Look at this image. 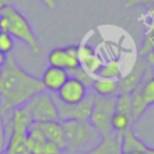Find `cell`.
I'll return each mask as SVG.
<instances>
[{
  "mask_svg": "<svg viewBox=\"0 0 154 154\" xmlns=\"http://www.w3.org/2000/svg\"><path fill=\"white\" fill-rule=\"evenodd\" d=\"M149 67V64L147 63V60L143 57L137 55V59L135 61V64L132 65V67L130 69V71L123 76L118 82H119V93H131L143 79L147 69Z\"/></svg>",
  "mask_w": 154,
  "mask_h": 154,
  "instance_id": "9c48e42d",
  "label": "cell"
},
{
  "mask_svg": "<svg viewBox=\"0 0 154 154\" xmlns=\"http://www.w3.org/2000/svg\"><path fill=\"white\" fill-rule=\"evenodd\" d=\"M131 94V120L137 122L147 111L148 106L143 100L141 91V83L130 93Z\"/></svg>",
  "mask_w": 154,
  "mask_h": 154,
  "instance_id": "2e32d148",
  "label": "cell"
},
{
  "mask_svg": "<svg viewBox=\"0 0 154 154\" xmlns=\"http://www.w3.org/2000/svg\"><path fill=\"white\" fill-rule=\"evenodd\" d=\"M48 10H55L58 7V1L57 0H40Z\"/></svg>",
  "mask_w": 154,
  "mask_h": 154,
  "instance_id": "484cf974",
  "label": "cell"
},
{
  "mask_svg": "<svg viewBox=\"0 0 154 154\" xmlns=\"http://www.w3.org/2000/svg\"><path fill=\"white\" fill-rule=\"evenodd\" d=\"M67 73H69L70 77H73V78H77L78 81H81L88 88L91 87V84H93V82L95 79V76H93L89 72H87L82 66H78V67H76L73 70H70V71H67Z\"/></svg>",
  "mask_w": 154,
  "mask_h": 154,
  "instance_id": "44dd1931",
  "label": "cell"
},
{
  "mask_svg": "<svg viewBox=\"0 0 154 154\" xmlns=\"http://www.w3.org/2000/svg\"><path fill=\"white\" fill-rule=\"evenodd\" d=\"M58 100L65 105H76L84 100L89 94V88L77 78L70 77L57 91Z\"/></svg>",
  "mask_w": 154,
  "mask_h": 154,
  "instance_id": "ba28073f",
  "label": "cell"
},
{
  "mask_svg": "<svg viewBox=\"0 0 154 154\" xmlns=\"http://www.w3.org/2000/svg\"><path fill=\"white\" fill-rule=\"evenodd\" d=\"M124 154H154V148L150 147V149L146 152H134V153H124Z\"/></svg>",
  "mask_w": 154,
  "mask_h": 154,
  "instance_id": "f1b7e54d",
  "label": "cell"
},
{
  "mask_svg": "<svg viewBox=\"0 0 154 154\" xmlns=\"http://www.w3.org/2000/svg\"><path fill=\"white\" fill-rule=\"evenodd\" d=\"M1 108H2V101H1V97H0V113H1Z\"/></svg>",
  "mask_w": 154,
  "mask_h": 154,
  "instance_id": "4dcf8cb0",
  "label": "cell"
},
{
  "mask_svg": "<svg viewBox=\"0 0 154 154\" xmlns=\"http://www.w3.org/2000/svg\"><path fill=\"white\" fill-rule=\"evenodd\" d=\"M78 57H79V65L93 76H95L97 73V71L101 69V66L105 63L102 60V58L100 55H97L96 51L88 43L79 46Z\"/></svg>",
  "mask_w": 154,
  "mask_h": 154,
  "instance_id": "30bf717a",
  "label": "cell"
},
{
  "mask_svg": "<svg viewBox=\"0 0 154 154\" xmlns=\"http://www.w3.org/2000/svg\"><path fill=\"white\" fill-rule=\"evenodd\" d=\"M116 96H99L95 94V101L89 122L96 129V131L103 136L112 132L111 119L114 114Z\"/></svg>",
  "mask_w": 154,
  "mask_h": 154,
  "instance_id": "5b68a950",
  "label": "cell"
},
{
  "mask_svg": "<svg viewBox=\"0 0 154 154\" xmlns=\"http://www.w3.org/2000/svg\"><path fill=\"white\" fill-rule=\"evenodd\" d=\"M122 149L124 154L134 152H146L150 149V147L144 143V141H142L131 128H129L122 134Z\"/></svg>",
  "mask_w": 154,
  "mask_h": 154,
  "instance_id": "5bb4252c",
  "label": "cell"
},
{
  "mask_svg": "<svg viewBox=\"0 0 154 154\" xmlns=\"http://www.w3.org/2000/svg\"><path fill=\"white\" fill-rule=\"evenodd\" d=\"M30 111L34 123L59 120V111L57 100L46 90L35 95L31 100L25 103Z\"/></svg>",
  "mask_w": 154,
  "mask_h": 154,
  "instance_id": "277c9868",
  "label": "cell"
},
{
  "mask_svg": "<svg viewBox=\"0 0 154 154\" xmlns=\"http://www.w3.org/2000/svg\"><path fill=\"white\" fill-rule=\"evenodd\" d=\"M99 78H106V79H116L119 81L123 77L120 65L117 60H109L107 63H103L101 69L95 75Z\"/></svg>",
  "mask_w": 154,
  "mask_h": 154,
  "instance_id": "ac0fdd59",
  "label": "cell"
},
{
  "mask_svg": "<svg viewBox=\"0 0 154 154\" xmlns=\"http://www.w3.org/2000/svg\"><path fill=\"white\" fill-rule=\"evenodd\" d=\"M131 123H132V120L130 117L114 112V114L112 116V119H111V128L113 131L123 134L125 130H128L130 128Z\"/></svg>",
  "mask_w": 154,
  "mask_h": 154,
  "instance_id": "ffe728a7",
  "label": "cell"
},
{
  "mask_svg": "<svg viewBox=\"0 0 154 154\" xmlns=\"http://www.w3.org/2000/svg\"><path fill=\"white\" fill-rule=\"evenodd\" d=\"M95 101V94L89 93L84 100L76 105H65L57 99L59 118L63 120H89Z\"/></svg>",
  "mask_w": 154,
  "mask_h": 154,
  "instance_id": "8992f818",
  "label": "cell"
},
{
  "mask_svg": "<svg viewBox=\"0 0 154 154\" xmlns=\"http://www.w3.org/2000/svg\"><path fill=\"white\" fill-rule=\"evenodd\" d=\"M152 52H154V26L146 34L144 40L140 47L138 55L144 58L147 54H149Z\"/></svg>",
  "mask_w": 154,
  "mask_h": 154,
  "instance_id": "7402d4cb",
  "label": "cell"
},
{
  "mask_svg": "<svg viewBox=\"0 0 154 154\" xmlns=\"http://www.w3.org/2000/svg\"><path fill=\"white\" fill-rule=\"evenodd\" d=\"M0 31L8 32L13 38L26 45L34 53H40L38 38L26 17L13 5L0 12Z\"/></svg>",
  "mask_w": 154,
  "mask_h": 154,
  "instance_id": "7a4b0ae2",
  "label": "cell"
},
{
  "mask_svg": "<svg viewBox=\"0 0 154 154\" xmlns=\"http://www.w3.org/2000/svg\"><path fill=\"white\" fill-rule=\"evenodd\" d=\"M12 1H13V0H0V12H1L5 7L12 5Z\"/></svg>",
  "mask_w": 154,
  "mask_h": 154,
  "instance_id": "83f0119b",
  "label": "cell"
},
{
  "mask_svg": "<svg viewBox=\"0 0 154 154\" xmlns=\"http://www.w3.org/2000/svg\"><path fill=\"white\" fill-rule=\"evenodd\" d=\"M141 91L148 107L154 105V69L149 65L141 82Z\"/></svg>",
  "mask_w": 154,
  "mask_h": 154,
  "instance_id": "e0dca14e",
  "label": "cell"
},
{
  "mask_svg": "<svg viewBox=\"0 0 154 154\" xmlns=\"http://www.w3.org/2000/svg\"><path fill=\"white\" fill-rule=\"evenodd\" d=\"M0 123H1V117H0Z\"/></svg>",
  "mask_w": 154,
  "mask_h": 154,
  "instance_id": "1f68e13d",
  "label": "cell"
},
{
  "mask_svg": "<svg viewBox=\"0 0 154 154\" xmlns=\"http://www.w3.org/2000/svg\"><path fill=\"white\" fill-rule=\"evenodd\" d=\"M144 59L147 60V63L154 69V52H152V53H149V54H147L146 57H144Z\"/></svg>",
  "mask_w": 154,
  "mask_h": 154,
  "instance_id": "4316f807",
  "label": "cell"
},
{
  "mask_svg": "<svg viewBox=\"0 0 154 154\" xmlns=\"http://www.w3.org/2000/svg\"><path fill=\"white\" fill-rule=\"evenodd\" d=\"M67 78H69V73L66 70L54 67V66H48L43 71L40 79L45 87V90L57 93L63 87V84L67 81Z\"/></svg>",
  "mask_w": 154,
  "mask_h": 154,
  "instance_id": "7c38bea8",
  "label": "cell"
},
{
  "mask_svg": "<svg viewBox=\"0 0 154 154\" xmlns=\"http://www.w3.org/2000/svg\"><path fill=\"white\" fill-rule=\"evenodd\" d=\"M114 111L117 113H122L131 118V94L129 93L117 94L114 101Z\"/></svg>",
  "mask_w": 154,
  "mask_h": 154,
  "instance_id": "d6986e66",
  "label": "cell"
},
{
  "mask_svg": "<svg viewBox=\"0 0 154 154\" xmlns=\"http://www.w3.org/2000/svg\"><path fill=\"white\" fill-rule=\"evenodd\" d=\"M87 154H123L122 134L112 131L101 136L99 143Z\"/></svg>",
  "mask_w": 154,
  "mask_h": 154,
  "instance_id": "8fae6325",
  "label": "cell"
},
{
  "mask_svg": "<svg viewBox=\"0 0 154 154\" xmlns=\"http://www.w3.org/2000/svg\"><path fill=\"white\" fill-rule=\"evenodd\" d=\"M78 48L77 45H70L65 47H55L53 48L47 57L49 66L64 69L66 71L73 70L79 65V57H78Z\"/></svg>",
  "mask_w": 154,
  "mask_h": 154,
  "instance_id": "52a82bcc",
  "label": "cell"
},
{
  "mask_svg": "<svg viewBox=\"0 0 154 154\" xmlns=\"http://www.w3.org/2000/svg\"><path fill=\"white\" fill-rule=\"evenodd\" d=\"M7 146V135L5 132V129L2 126V120L0 123V154H2Z\"/></svg>",
  "mask_w": 154,
  "mask_h": 154,
  "instance_id": "d4e9b609",
  "label": "cell"
},
{
  "mask_svg": "<svg viewBox=\"0 0 154 154\" xmlns=\"http://www.w3.org/2000/svg\"><path fill=\"white\" fill-rule=\"evenodd\" d=\"M14 48V38L6 31H0V52L4 54H11Z\"/></svg>",
  "mask_w": 154,
  "mask_h": 154,
  "instance_id": "603a6c76",
  "label": "cell"
},
{
  "mask_svg": "<svg viewBox=\"0 0 154 154\" xmlns=\"http://www.w3.org/2000/svg\"><path fill=\"white\" fill-rule=\"evenodd\" d=\"M6 58H7V55L0 52V69L4 66V64H5V61H6Z\"/></svg>",
  "mask_w": 154,
  "mask_h": 154,
  "instance_id": "f546056e",
  "label": "cell"
},
{
  "mask_svg": "<svg viewBox=\"0 0 154 154\" xmlns=\"http://www.w3.org/2000/svg\"><path fill=\"white\" fill-rule=\"evenodd\" d=\"M135 6H147L149 8H154V0H126L124 4L125 8H131Z\"/></svg>",
  "mask_w": 154,
  "mask_h": 154,
  "instance_id": "cb8c5ba5",
  "label": "cell"
},
{
  "mask_svg": "<svg viewBox=\"0 0 154 154\" xmlns=\"http://www.w3.org/2000/svg\"><path fill=\"white\" fill-rule=\"evenodd\" d=\"M38 128L43 132L47 141L55 143L59 146L64 152L66 150V138L63 124L59 120H51V122H42L37 123Z\"/></svg>",
  "mask_w": 154,
  "mask_h": 154,
  "instance_id": "4fadbf2b",
  "label": "cell"
},
{
  "mask_svg": "<svg viewBox=\"0 0 154 154\" xmlns=\"http://www.w3.org/2000/svg\"><path fill=\"white\" fill-rule=\"evenodd\" d=\"M43 90L45 87L41 79L24 70L12 53L7 54L4 66L0 69L1 112H7L14 107L25 105Z\"/></svg>",
  "mask_w": 154,
  "mask_h": 154,
  "instance_id": "6da1fadb",
  "label": "cell"
},
{
  "mask_svg": "<svg viewBox=\"0 0 154 154\" xmlns=\"http://www.w3.org/2000/svg\"><path fill=\"white\" fill-rule=\"evenodd\" d=\"M90 88L94 90V94L99 96H116L119 90V82L116 79L95 77Z\"/></svg>",
  "mask_w": 154,
  "mask_h": 154,
  "instance_id": "9a60e30c",
  "label": "cell"
},
{
  "mask_svg": "<svg viewBox=\"0 0 154 154\" xmlns=\"http://www.w3.org/2000/svg\"><path fill=\"white\" fill-rule=\"evenodd\" d=\"M66 150L71 154L88 153L100 141L101 135L89 120H63Z\"/></svg>",
  "mask_w": 154,
  "mask_h": 154,
  "instance_id": "3957f363",
  "label": "cell"
}]
</instances>
